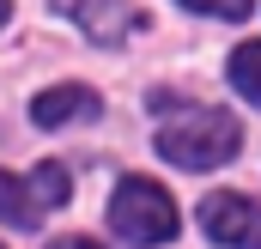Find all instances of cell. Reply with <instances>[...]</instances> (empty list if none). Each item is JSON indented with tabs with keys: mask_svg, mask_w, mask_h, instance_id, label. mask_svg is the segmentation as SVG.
<instances>
[{
	"mask_svg": "<svg viewBox=\"0 0 261 249\" xmlns=\"http://www.w3.org/2000/svg\"><path fill=\"white\" fill-rule=\"evenodd\" d=\"M237 146H243V128H237V116H225V110H195L182 122L158 128V152L176 170H219V164L237 158Z\"/></svg>",
	"mask_w": 261,
	"mask_h": 249,
	"instance_id": "obj_1",
	"label": "cell"
},
{
	"mask_svg": "<svg viewBox=\"0 0 261 249\" xmlns=\"http://www.w3.org/2000/svg\"><path fill=\"white\" fill-rule=\"evenodd\" d=\"M110 225H116V237H128V243L152 249V243H170L182 219H176V201H170L158 183L128 177V183L116 188V201H110Z\"/></svg>",
	"mask_w": 261,
	"mask_h": 249,
	"instance_id": "obj_2",
	"label": "cell"
},
{
	"mask_svg": "<svg viewBox=\"0 0 261 249\" xmlns=\"http://www.w3.org/2000/svg\"><path fill=\"white\" fill-rule=\"evenodd\" d=\"M200 225H206L213 243H225V249H261V201L219 188V194L200 201Z\"/></svg>",
	"mask_w": 261,
	"mask_h": 249,
	"instance_id": "obj_3",
	"label": "cell"
},
{
	"mask_svg": "<svg viewBox=\"0 0 261 249\" xmlns=\"http://www.w3.org/2000/svg\"><path fill=\"white\" fill-rule=\"evenodd\" d=\"M61 12H79V24L97 37V43H122L128 37V18H134V6L128 0H55Z\"/></svg>",
	"mask_w": 261,
	"mask_h": 249,
	"instance_id": "obj_4",
	"label": "cell"
},
{
	"mask_svg": "<svg viewBox=\"0 0 261 249\" xmlns=\"http://www.w3.org/2000/svg\"><path fill=\"white\" fill-rule=\"evenodd\" d=\"M31 116L43 128H61L73 116H97V91H85V85H55V91H43L37 104H31Z\"/></svg>",
	"mask_w": 261,
	"mask_h": 249,
	"instance_id": "obj_5",
	"label": "cell"
},
{
	"mask_svg": "<svg viewBox=\"0 0 261 249\" xmlns=\"http://www.w3.org/2000/svg\"><path fill=\"white\" fill-rule=\"evenodd\" d=\"M0 219H6V225H18V231H37V219H43V201H37L31 177L18 183L12 170H0Z\"/></svg>",
	"mask_w": 261,
	"mask_h": 249,
	"instance_id": "obj_6",
	"label": "cell"
},
{
	"mask_svg": "<svg viewBox=\"0 0 261 249\" xmlns=\"http://www.w3.org/2000/svg\"><path fill=\"white\" fill-rule=\"evenodd\" d=\"M231 85H237L249 104H261V43H243V49L231 55Z\"/></svg>",
	"mask_w": 261,
	"mask_h": 249,
	"instance_id": "obj_7",
	"label": "cell"
},
{
	"mask_svg": "<svg viewBox=\"0 0 261 249\" xmlns=\"http://www.w3.org/2000/svg\"><path fill=\"white\" fill-rule=\"evenodd\" d=\"M31 188H37V201H43V207H61L67 194H73L67 164H37V170H31Z\"/></svg>",
	"mask_w": 261,
	"mask_h": 249,
	"instance_id": "obj_8",
	"label": "cell"
},
{
	"mask_svg": "<svg viewBox=\"0 0 261 249\" xmlns=\"http://www.w3.org/2000/svg\"><path fill=\"white\" fill-rule=\"evenodd\" d=\"M182 6H195V12H206V18H249L255 0H182Z\"/></svg>",
	"mask_w": 261,
	"mask_h": 249,
	"instance_id": "obj_9",
	"label": "cell"
},
{
	"mask_svg": "<svg viewBox=\"0 0 261 249\" xmlns=\"http://www.w3.org/2000/svg\"><path fill=\"white\" fill-rule=\"evenodd\" d=\"M49 249H103V243H91V237H55Z\"/></svg>",
	"mask_w": 261,
	"mask_h": 249,
	"instance_id": "obj_10",
	"label": "cell"
},
{
	"mask_svg": "<svg viewBox=\"0 0 261 249\" xmlns=\"http://www.w3.org/2000/svg\"><path fill=\"white\" fill-rule=\"evenodd\" d=\"M6 12H12V6H6V0H0V24H6Z\"/></svg>",
	"mask_w": 261,
	"mask_h": 249,
	"instance_id": "obj_11",
	"label": "cell"
}]
</instances>
